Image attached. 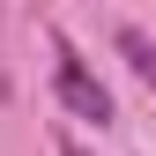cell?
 Returning a JSON list of instances; mask_svg holds the SVG:
<instances>
[{
  "mask_svg": "<svg viewBox=\"0 0 156 156\" xmlns=\"http://www.w3.org/2000/svg\"><path fill=\"white\" fill-rule=\"evenodd\" d=\"M112 45H119V60L141 74V89H156V37H149L141 23H119V30H112Z\"/></svg>",
  "mask_w": 156,
  "mask_h": 156,
  "instance_id": "cell-2",
  "label": "cell"
},
{
  "mask_svg": "<svg viewBox=\"0 0 156 156\" xmlns=\"http://www.w3.org/2000/svg\"><path fill=\"white\" fill-rule=\"evenodd\" d=\"M0 104H8V74H0Z\"/></svg>",
  "mask_w": 156,
  "mask_h": 156,
  "instance_id": "cell-3",
  "label": "cell"
},
{
  "mask_svg": "<svg viewBox=\"0 0 156 156\" xmlns=\"http://www.w3.org/2000/svg\"><path fill=\"white\" fill-rule=\"evenodd\" d=\"M52 60H60V67H52V97H60L74 119H89V126H112V89L89 74V60L67 45L60 30H52Z\"/></svg>",
  "mask_w": 156,
  "mask_h": 156,
  "instance_id": "cell-1",
  "label": "cell"
}]
</instances>
